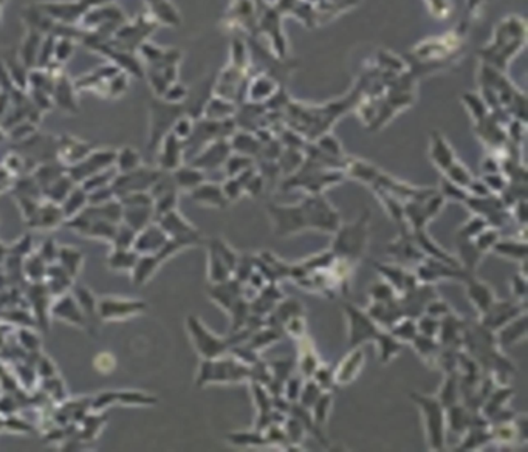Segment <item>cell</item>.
<instances>
[{"label":"cell","instance_id":"cell-2","mask_svg":"<svg viewBox=\"0 0 528 452\" xmlns=\"http://www.w3.org/2000/svg\"><path fill=\"white\" fill-rule=\"evenodd\" d=\"M371 239V212L364 211L355 221L343 224L333 233L330 251L335 257L350 262L352 265L363 259Z\"/></svg>","mask_w":528,"mask_h":452},{"label":"cell","instance_id":"cell-8","mask_svg":"<svg viewBox=\"0 0 528 452\" xmlns=\"http://www.w3.org/2000/svg\"><path fill=\"white\" fill-rule=\"evenodd\" d=\"M465 287H467V295L469 297L471 304L474 305V309L479 311V315L488 310L492 302L496 301V293L488 283L477 279L474 273H468L467 277L463 279Z\"/></svg>","mask_w":528,"mask_h":452},{"label":"cell","instance_id":"cell-34","mask_svg":"<svg viewBox=\"0 0 528 452\" xmlns=\"http://www.w3.org/2000/svg\"><path fill=\"white\" fill-rule=\"evenodd\" d=\"M463 101H465V104H467V109L471 112V115L476 120V123L482 121L483 118L488 116V107H486L485 101L479 95L465 93Z\"/></svg>","mask_w":528,"mask_h":452},{"label":"cell","instance_id":"cell-46","mask_svg":"<svg viewBox=\"0 0 528 452\" xmlns=\"http://www.w3.org/2000/svg\"><path fill=\"white\" fill-rule=\"evenodd\" d=\"M284 330H287L288 335H291L296 339H301L302 336H305V319L304 316H296V318H291L290 321L282 327Z\"/></svg>","mask_w":528,"mask_h":452},{"label":"cell","instance_id":"cell-25","mask_svg":"<svg viewBox=\"0 0 528 452\" xmlns=\"http://www.w3.org/2000/svg\"><path fill=\"white\" fill-rule=\"evenodd\" d=\"M443 172L449 182H453L454 185L460 187H465V189H467L468 185L471 183V180L474 178L471 176V172L467 166L462 164L460 162H457V159H454V162L451 163Z\"/></svg>","mask_w":528,"mask_h":452},{"label":"cell","instance_id":"cell-33","mask_svg":"<svg viewBox=\"0 0 528 452\" xmlns=\"http://www.w3.org/2000/svg\"><path fill=\"white\" fill-rule=\"evenodd\" d=\"M324 391L321 387H319L315 380L311 378H307V381L302 384V389H301V393H300V405L305 409H310L311 406H313V403L319 398V395H321Z\"/></svg>","mask_w":528,"mask_h":452},{"label":"cell","instance_id":"cell-31","mask_svg":"<svg viewBox=\"0 0 528 452\" xmlns=\"http://www.w3.org/2000/svg\"><path fill=\"white\" fill-rule=\"evenodd\" d=\"M276 86L272 79L265 78V76H259L251 86V90H249V96H251L253 101H262L265 98H270L274 93Z\"/></svg>","mask_w":528,"mask_h":452},{"label":"cell","instance_id":"cell-36","mask_svg":"<svg viewBox=\"0 0 528 452\" xmlns=\"http://www.w3.org/2000/svg\"><path fill=\"white\" fill-rule=\"evenodd\" d=\"M205 176L199 169H178L177 182L185 189H194L203 183Z\"/></svg>","mask_w":528,"mask_h":452},{"label":"cell","instance_id":"cell-1","mask_svg":"<svg viewBox=\"0 0 528 452\" xmlns=\"http://www.w3.org/2000/svg\"><path fill=\"white\" fill-rule=\"evenodd\" d=\"M276 237H290L304 231L335 233L341 225L339 212L321 194H310L296 205H267Z\"/></svg>","mask_w":528,"mask_h":452},{"label":"cell","instance_id":"cell-7","mask_svg":"<svg viewBox=\"0 0 528 452\" xmlns=\"http://www.w3.org/2000/svg\"><path fill=\"white\" fill-rule=\"evenodd\" d=\"M375 268H377L378 273L383 276V279L387 283L392 285L394 290L398 293V296L406 293V291L409 290H412L420 283L419 279H417L415 273L407 271L406 268H403L400 265H391V263H375Z\"/></svg>","mask_w":528,"mask_h":452},{"label":"cell","instance_id":"cell-42","mask_svg":"<svg viewBox=\"0 0 528 452\" xmlns=\"http://www.w3.org/2000/svg\"><path fill=\"white\" fill-rule=\"evenodd\" d=\"M302 380L300 377H288L286 381V387H284V393L288 403H296L300 400V393L302 389Z\"/></svg>","mask_w":528,"mask_h":452},{"label":"cell","instance_id":"cell-26","mask_svg":"<svg viewBox=\"0 0 528 452\" xmlns=\"http://www.w3.org/2000/svg\"><path fill=\"white\" fill-rule=\"evenodd\" d=\"M486 226H490L488 221H486L482 215L476 214L474 217H471L468 221H465V224L460 226V229H458L457 240H472L479 233H482Z\"/></svg>","mask_w":528,"mask_h":452},{"label":"cell","instance_id":"cell-29","mask_svg":"<svg viewBox=\"0 0 528 452\" xmlns=\"http://www.w3.org/2000/svg\"><path fill=\"white\" fill-rule=\"evenodd\" d=\"M369 296L372 302H391L398 297V293L394 290L391 283L381 281L375 282L369 288Z\"/></svg>","mask_w":528,"mask_h":452},{"label":"cell","instance_id":"cell-23","mask_svg":"<svg viewBox=\"0 0 528 452\" xmlns=\"http://www.w3.org/2000/svg\"><path fill=\"white\" fill-rule=\"evenodd\" d=\"M389 332L397 338L401 343H412V339L419 335V329H417V321L414 318L403 316L397 322H395Z\"/></svg>","mask_w":528,"mask_h":452},{"label":"cell","instance_id":"cell-27","mask_svg":"<svg viewBox=\"0 0 528 452\" xmlns=\"http://www.w3.org/2000/svg\"><path fill=\"white\" fill-rule=\"evenodd\" d=\"M332 401H333L332 392L324 391L321 395H319V398L313 403V406L310 407L311 416H313V420L316 421V424H319V426L327 421L329 414H330V407H332Z\"/></svg>","mask_w":528,"mask_h":452},{"label":"cell","instance_id":"cell-20","mask_svg":"<svg viewBox=\"0 0 528 452\" xmlns=\"http://www.w3.org/2000/svg\"><path fill=\"white\" fill-rule=\"evenodd\" d=\"M411 344L414 345L415 352L420 354V358L428 361L429 366L437 364V358H439V353L442 349V344L437 341V338L417 335Z\"/></svg>","mask_w":528,"mask_h":452},{"label":"cell","instance_id":"cell-24","mask_svg":"<svg viewBox=\"0 0 528 452\" xmlns=\"http://www.w3.org/2000/svg\"><path fill=\"white\" fill-rule=\"evenodd\" d=\"M228 442H231V444H235V446H262V444H267L265 437H263L262 430H243V432H234L231 435H228Z\"/></svg>","mask_w":528,"mask_h":452},{"label":"cell","instance_id":"cell-30","mask_svg":"<svg viewBox=\"0 0 528 452\" xmlns=\"http://www.w3.org/2000/svg\"><path fill=\"white\" fill-rule=\"evenodd\" d=\"M231 149L238 150L242 155H249V154H257L262 149V146H259L256 138L248 134H239L234 137V140L231 143Z\"/></svg>","mask_w":528,"mask_h":452},{"label":"cell","instance_id":"cell-28","mask_svg":"<svg viewBox=\"0 0 528 452\" xmlns=\"http://www.w3.org/2000/svg\"><path fill=\"white\" fill-rule=\"evenodd\" d=\"M500 239L499 235V229L495 226H486L482 233H479L474 239H472V243L474 247L481 251L482 254H486L491 251L492 247L496 245V242Z\"/></svg>","mask_w":528,"mask_h":452},{"label":"cell","instance_id":"cell-9","mask_svg":"<svg viewBox=\"0 0 528 452\" xmlns=\"http://www.w3.org/2000/svg\"><path fill=\"white\" fill-rule=\"evenodd\" d=\"M363 366H364V352L361 350V347L350 349V352L345 354V358L341 359V363L333 368L335 382L338 386L350 384V382H353L358 378Z\"/></svg>","mask_w":528,"mask_h":452},{"label":"cell","instance_id":"cell-43","mask_svg":"<svg viewBox=\"0 0 528 452\" xmlns=\"http://www.w3.org/2000/svg\"><path fill=\"white\" fill-rule=\"evenodd\" d=\"M425 313H426V315H429V316H434V318L442 319L443 316H447L448 313H451V309H449V305L447 302L442 301V299L434 297V299H430V301L428 302L426 309H425Z\"/></svg>","mask_w":528,"mask_h":452},{"label":"cell","instance_id":"cell-22","mask_svg":"<svg viewBox=\"0 0 528 452\" xmlns=\"http://www.w3.org/2000/svg\"><path fill=\"white\" fill-rule=\"evenodd\" d=\"M458 375L456 372H449L444 377L443 384L440 387V392L437 395V398L442 401V405L444 407L454 406L458 403V398H460V382H458Z\"/></svg>","mask_w":528,"mask_h":452},{"label":"cell","instance_id":"cell-13","mask_svg":"<svg viewBox=\"0 0 528 452\" xmlns=\"http://www.w3.org/2000/svg\"><path fill=\"white\" fill-rule=\"evenodd\" d=\"M208 256H210V265H208V277H210L211 283H219L228 281L229 277L234 276L233 268L228 265L225 257L222 256L219 248L215 247V243L211 240L208 245Z\"/></svg>","mask_w":528,"mask_h":452},{"label":"cell","instance_id":"cell-5","mask_svg":"<svg viewBox=\"0 0 528 452\" xmlns=\"http://www.w3.org/2000/svg\"><path fill=\"white\" fill-rule=\"evenodd\" d=\"M344 313L347 316V329H349V349H357L367 341L372 343L380 332V327L369 316V313L350 302L344 304Z\"/></svg>","mask_w":528,"mask_h":452},{"label":"cell","instance_id":"cell-45","mask_svg":"<svg viewBox=\"0 0 528 452\" xmlns=\"http://www.w3.org/2000/svg\"><path fill=\"white\" fill-rule=\"evenodd\" d=\"M511 291L516 301L525 302V296H527V276L524 273H519L516 276H513L511 279Z\"/></svg>","mask_w":528,"mask_h":452},{"label":"cell","instance_id":"cell-47","mask_svg":"<svg viewBox=\"0 0 528 452\" xmlns=\"http://www.w3.org/2000/svg\"><path fill=\"white\" fill-rule=\"evenodd\" d=\"M525 206H527L525 198H520L516 201V203H514V208H516V211H514V217H516L519 224L524 225V226L527 224V208Z\"/></svg>","mask_w":528,"mask_h":452},{"label":"cell","instance_id":"cell-49","mask_svg":"<svg viewBox=\"0 0 528 452\" xmlns=\"http://www.w3.org/2000/svg\"><path fill=\"white\" fill-rule=\"evenodd\" d=\"M482 169L486 173H492V172H499L500 171V163L495 157H485L483 163H482Z\"/></svg>","mask_w":528,"mask_h":452},{"label":"cell","instance_id":"cell-18","mask_svg":"<svg viewBox=\"0 0 528 452\" xmlns=\"http://www.w3.org/2000/svg\"><path fill=\"white\" fill-rule=\"evenodd\" d=\"M319 364H321V361H319L313 343L307 339V336H302L300 345V361H297L301 373L305 378H311Z\"/></svg>","mask_w":528,"mask_h":452},{"label":"cell","instance_id":"cell-4","mask_svg":"<svg viewBox=\"0 0 528 452\" xmlns=\"http://www.w3.org/2000/svg\"><path fill=\"white\" fill-rule=\"evenodd\" d=\"M187 330H189L194 345H196L197 352L201 354L203 359H214L224 354L231 349L234 344H240V335L234 339H225L212 335V333L206 329V327L199 321V318L189 316L187 318Z\"/></svg>","mask_w":528,"mask_h":452},{"label":"cell","instance_id":"cell-6","mask_svg":"<svg viewBox=\"0 0 528 452\" xmlns=\"http://www.w3.org/2000/svg\"><path fill=\"white\" fill-rule=\"evenodd\" d=\"M524 304L510 302V301H496L492 302L491 307L486 310L483 315H481V324L488 329L490 332H496L500 327L505 325L511 319L519 316L520 313H524Z\"/></svg>","mask_w":528,"mask_h":452},{"label":"cell","instance_id":"cell-11","mask_svg":"<svg viewBox=\"0 0 528 452\" xmlns=\"http://www.w3.org/2000/svg\"><path fill=\"white\" fill-rule=\"evenodd\" d=\"M496 343L502 349H508V347L518 344L519 341L525 339L527 336V313H520L511 321L506 322L505 325L500 327L496 330Z\"/></svg>","mask_w":528,"mask_h":452},{"label":"cell","instance_id":"cell-41","mask_svg":"<svg viewBox=\"0 0 528 452\" xmlns=\"http://www.w3.org/2000/svg\"><path fill=\"white\" fill-rule=\"evenodd\" d=\"M483 182L486 185V187H488L491 194H496V196H499L500 192H502L505 187H506V180L505 177L502 176L500 172H492V173H486V176L483 177Z\"/></svg>","mask_w":528,"mask_h":452},{"label":"cell","instance_id":"cell-39","mask_svg":"<svg viewBox=\"0 0 528 452\" xmlns=\"http://www.w3.org/2000/svg\"><path fill=\"white\" fill-rule=\"evenodd\" d=\"M440 196L443 198H451V200H456V201H465L468 198V191L465 189V187H460L454 185L453 182H449L448 178H443L442 180V191H440Z\"/></svg>","mask_w":528,"mask_h":452},{"label":"cell","instance_id":"cell-21","mask_svg":"<svg viewBox=\"0 0 528 452\" xmlns=\"http://www.w3.org/2000/svg\"><path fill=\"white\" fill-rule=\"evenodd\" d=\"M229 152H231V144L226 143L225 140H217L214 144H211L210 149L205 150L203 157L199 159L197 164H201L203 168H217L219 164L226 162Z\"/></svg>","mask_w":528,"mask_h":452},{"label":"cell","instance_id":"cell-10","mask_svg":"<svg viewBox=\"0 0 528 452\" xmlns=\"http://www.w3.org/2000/svg\"><path fill=\"white\" fill-rule=\"evenodd\" d=\"M387 253L392 254L395 259L400 260V262H415L419 263L421 262L423 259H425V253L421 251L420 247L417 245V242L414 239L412 233L407 234L405 231H401L398 239L389 243V248H387Z\"/></svg>","mask_w":528,"mask_h":452},{"label":"cell","instance_id":"cell-40","mask_svg":"<svg viewBox=\"0 0 528 452\" xmlns=\"http://www.w3.org/2000/svg\"><path fill=\"white\" fill-rule=\"evenodd\" d=\"M319 149H321L324 154H327L332 158H341V155H343L341 144H339L336 138L330 134H325L321 140H319Z\"/></svg>","mask_w":528,"mask_h":452},{"label":"cell","instance_id":"cell-12","mask_svg":"<svg viewBox=\"0 0 528 452\" xmlns=\"http://www.w3.org/2000/svg\"><path fill=\"white\" fill-rule=\"evenodd\" d=\"M429 157L433 159V163L437 166V168L444 171L448 166L456 159V154L451 144L447 141L440 132L434 130L430 134V141H429Z\"/></svg>","mask_w":528,"mask_h":452},{"label":"cell","instance_id":"cell-14","mask_svg":"<svg viewBox=\"0 0 528 452\" xmlns=\"http://www.w3.org/2000/svg\"><path fill=\"white\" fill-rule=\"evenodd\" d=\"M192 200H196L200 205L219 208V210H225V208L229 205V201L226 200L224 194V189H222V186H217V185L201 183L197 187H194Z\"/></svg>","mask_w":528,"mask_h":452},{"label":"cell","instance_id":"cell-44","mask_svg":"<svg viewBox=\"0 0 528 452\" xmlns=\"http://www.w3.org/2000/svg\"><path fill=\"white\" fill-rule=\"evenodd\" d=\"M222 189H224V194H225V197L229 203H231V201L239 200L243 194V187H242L239 180L235 177H229L228 182H225V185L222 186Z\"/></svg>","mask_w":528,"mask_h":452},{"label":"cell","instance_id":"cell-32","mask_svg":"<svg viewBox=\"0 0 528 452\" xmlns=\"http://www.w3.org/2000/svg\"><path fill=\"white\" fill-rule=\"evenodd\" d=\"M206 110H208V116H210L212 121H224V120H228V118L234 114V106L231 102L220 98V100H212Z\"/></svg>","mask_w":528,"mask_h":452},{"label":"cell","instance_id":"cell-16","mask_svg":"<svg viewBox=\"0 0 528 452\" xmlns=\"http://www.w3.org/2000/svg\"><path fill=\"white\" fill-rule=\"evenodd\" d=\"M492 442L491 437V430L488 423H482V424H471V426L463 432V440L462 444L458 446V451H476L481 449L485 444H488Z\"/></svg>","mask_w":528,"mask_h":452},{"label":"cell","instance_id":"cell-3","mask_svg":"<svg viewBox=\"0 0 528 452\" xmlns=\"http://www.w3.org/2000/svg\"><path fill=\"white\" fill-rule=\"evenodd\" d=\"M411 400L419 406L423 416V428L430 451H443L447 443V407L437 396L411 392Z\"/></svg>","mask_w":528,"mask_h":452},{"label":"cell","instance_id":"cell-38","mask_svg":"<svg viewBox=\"0 0 528 452\" xmlns=\"http://www.w3.org/2000/svg\"><path fill=\"white\" fill-rule=\"evenodd\" d=\"M225 163H226V173H228L229 177L239 176L240 172H243L245 169L251 168V166H253L251 158L247 157V155H242V154H239V155H229L226 158Z\"/></svg>","mask_w":528,"mask_h":452},{"label":"cell","instance_id":"cell-37","mask_svg":"<svg viewBox=\"0 0 528 452\" xmlns=\"http://www.w3.org/2000/svg\"><path fill=\"white\" fill-rule=\"evenodd\" d=\"M330 368L332 367L325 364H319L313 373V377H311V380H315L316 384L321 387L323 391H332V389L336 386L335 375H333V371H330Z\"/></svg>","mask_w":528,"mask_h":452},{"label":"cell","instance_id":"cell-35","mask_svg":"<svg viewBox=\"0 0 528 452\" xmlns=\"http://www.w3.org/2000/svg\"><path fill=\"white\" fill-rule=\"evenodd\" d=\"M417 321V329H419V335L423 336H429V338H437L439 335V329H440V319L429 316L426 313H423L421 316L415 319Z\"/></svg>","mask_w":528,"mask_h":452},{"label":"cell","instance_id":"cell-15","mask_svg":"<svg viewBox=\"0 0 528 452\" xmlns=\"http://www.w3.org/2000/svg\"><path fill=\"white\" fill-rule=\"evenodd\" d=\"M372 343L377 345L378 352V361L381 364H387L397 357V354L403 349V343L395 338L389 330H381L377 333V336L373 338Z\"/></svg>","mask_w":528,"mask_h":452},{"label":"cell","instance_id":"cell-19","mask_svg":"<svg viewBox=\"0 0 528 452\" xmlns=\"http://www.w3.org/2000/svg\"><path fill=\"white\" fill-rule=\"evenodd\" d=\"M492 253L499 256H504L510 260H516L524 263L527 262V242L525 240H516V239H499L496 245L491 249Z\"/></svg>","mask_w":528,"mask_h":452},{"label":"cell","instance_id":"cell-48","mask_svg":"<svg viewBox=\"0 0 528 452\" xmlns=\"http://www.w3.org/2000/svg\"><path fill=\"white\" fill-rule=\"evenodd\" d=\"M192 134V124L189 120H180L176 127L177 138H186Z\"/></svg>","mask_w":528,"mask_h":452},{"label":"cell","instance_id":"cell-17","mask_svg":"<svg viewBox=\"0 0 528 452\" xmlns=\"http://www.w3.org/2000/svg\"><path fill=\"white\" fill-rule=\"evenodd\" d=\"M513 396V389L506 386H500L496 391L490 392V396L482 403V415L486 420H491L492 416L497 415L500 410L505 409V405L510 401Z\"/></svg>","mask_w":528,"mask_h":452}]
</instances>
